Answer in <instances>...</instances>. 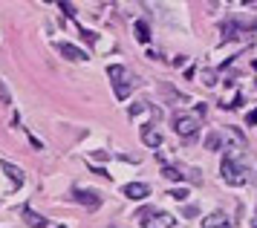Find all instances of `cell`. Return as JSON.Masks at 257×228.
Wrapping results in <instances>:
<instances>
[{
	"mask_svg": "<svg viewBox=\"0 0 257 228\" xmlns=\"http://www.w3.org/2000/svg\"><path fill=\"white\" fill-rule=\"evenodd\" d=\"M107 72H110V78H113V90H116V98H118V101H124L130 92H133V87L139 84V78H136L133 72H127V69L118 67V64H113Z\"/></svg>",
	"mask_w": 257,
	"mask_h": 228,
	"instance_id": "obj_1",
	"label": "cell"
},
{
	"mask_svg": "<svg viewBox=\"0 0 257 228\" xmlns=\"http://www.w3.org/2000/svg\"><path fill=\"white\" fill-rule=\"evenodd\" d=\"M139 225L142 228H174L176 219H174V214H168V211L145 208V211H139Z\"/></svg>",
	"mask_w": 257,
	"mask_h": 228,
	"instance_id": "obj_2",
	"label": "cell"
},
{
	"mask_svg": "<svg viewBox=\"0 0 257 228\" xmlns=\"http://www.w3.org/2000/svg\"><path fill=\"white\" fill-rule=\"evenodd\" d=\"M174 130H176L182 139H197L199 122L194 119V116H188V113H176V116H174Z\"/></svg>",
	"mask_w": 257,
	"mask_h": 228,
	"instance_id": "obj_3",
	"label": "cell"
},
{
	"mask_svg": "<svg viewBox=\"0 0 257 228\" xmlns=\"http://www.w3.org/2000/svg\"><path fill=\"white\" fill-rule=\"evenodd\" d=\"M220 173H222V179H225L228 185H243L245 182V168H237L231 156H225V159H222Z\"/></svg>",
	"mask_w": 257,
	"mask_h": 228,
	"instance_id": "obj_4",
	"label": "cell"
},
{
	"mask_svg": "<svg viewBox=\"0 0 257 228\" xmlns=\"http://www.w3.org/2000/svg\"><path fill=\"white\" fill-rule=\"evenodd\" d=\"M75 199H78L87 211H95V208L101 205V194H98V191H87V188H75Z\"/></svg>",
	"mask_w": 257,
	"mask_h": 228,
	"instance_id": "obj_5",
	"label": "cell"
},
{
	"mask_svg": "<svg viewBox=\"0 0 257 228\" xmlns=\"http://www.w3.org/2000/svg\"><path fill=\"white\" fill-rule=\"evenodd\" d=\"M121 194L127 196V199H148V194H151V185H145V182H127L124 188H121Z\"/></svg>",
	"mask_w": 257,
	"mask_h": 228,
	"instance_id": "obj_6",
	"label": "cell"
},
{
	"mask_svg": "<svg viewBox=\"0 0 257 228\" xmlns=\"http://www.w3.org/2000/svg\"><path fill=\"white\" fill-rule=\"evenodd\" d=\"M55 49H58L61 55L67 58V61H78V64H81V61H87V52H84V49H78V46L67 44V41H61V44L55 46Z\"/></svg>",
	"mask_w": 257,
	"mask_h": 228,
	"instance_id": "obj_7",
	"label": "cell"
},
{
	"mask_svg": "<svg viewBox=\"0 0 257 228\" xmlns=\"http://www.w3.org/2000/svg\"><path fill=\"white\" fill-rule=\"evenodd\" d=\"M202 228H231V219L222 211H214V214H208V217L202 219Z\"/></svg>",
	"mask_w": 257,
	"mask_h": 228,
	"instance_id": "obj_8",
	"label": "cell"
},
{
	"mask_svg": "<svg viewBox=\"0 0 257 228\" xmlns=\"http://www.w3.org/2000/svg\"><path fill=\"white\" fill-rule=\"evenodd\" d=\"M142 142H145L148 148H159V145H162V133L153 130V127H142Z\"/></svg>",
	"mask_w": 257,
	"mask_h": 228,
	"instance_id": "obj_9",
	"label": "cell"
},
{
	"mask_svg": "<svg viewBox=\"0 0 257 228\" xmlns=\"http://www.w3.org/2000/svg\"><path fill=\"white\" fill-rule=\"evenodd\" d=\"M24 219H26V225H29V228H44L49 222L47 217H41V214L32 211V208H24Z\"/></svg>",
	"mask_w": 257,
	"mask_h": 228,
	"instance_id": "obj_10",
	"label": "cell"
},
{
	"mask_svg": "<svg viewBox=\"0 0 257 228\" xmlns=\"http://www.w3.org/2000/svg\"><path fill=\"white\" fill-rule=\"evenodd\" d=\"M0 168H3V173L6 176H12L15 185H24V171L18 168V165H9V162H0Z\"/></svg>",
	"mask_w": 257,
	"mask_h": 228,
	"instance_id": "obj_11",
	"label": "cell"
},
{
	"mask_svg": "<svg viewBox=\"0 0 257 228\" xmlns=\"http://www.w3.org/2000/svg\"><path fill=\"white\" fill-rule=\"evenodd\" d=\"M133 35H136V41L148 44V41H151V26H148V21H136V26H133Z\"/></svg>",
	"mask_w": 257,
	"mask_h": 228,
	"instance_id": "obj_12",
	"label": "cell"
},
{
	"mask_svg": "<svg viewBox=\"0 0 257 228\" xmlns=\"http://www.w3.org/2000/svg\"><path fill=\"white\" fill-rule=\"evenodd\" d=\"M162 176H165V179H171V182H179V179H185V176L179 173V168H171V165H165V168H162Z\"/></svg>",
	"mask_w": 257,
	"mask_h": 228,
	"instance_id": "obj_13",
	"label": "cell"
},
{
	"mask_svg": "<svg viewBox=\"0 0 257 228\" xmlns=\"http://www.w3.org/2000/svg\"><path fill=\"white\" fill-rule=\"evenodd\" d=\"M220 145H222V142H220V136H217V133H214V136H208V142H205V148H208V150H217Z\"/></svg>",
	"mask_w": 257,
	"mask_h": 228,
	"instance_id": "obj_14",
	"label": "cell"
},
{
	"mask_svg": "<svg viewBox=\"0 0 257 228\" xmlns=\"http://www.w3.org/2000/svg\"><path fill=\"white\" fill-rule=\"evenodd\" d=\"M61 6V12H67V18H75V6L72 3H58Z\"/></svg>",
	"mask_w": 257,
	"mask_h": 228,
	"instance_id": "obj_15",
	"label": "cell"
},
{
	"mask_svg": "<svg viewBox=\"0 0 257 228\" xmlns=\"http://www.w3.org/2000/svg\"><path fill=\"white\" fill-rule=\"evenodd\" d=\"M145 107H148V104H145V101H136V104H133V107H130V116H139L142 110H145Z\"/></svg>",
	"mask_w": 257,
	"mask_h": 228,
	"instance_id": "obj_16",
	"label": "cell"
},
{
	"mask_svg": "<svg viewBox=\"0 0 257 228\" xmlns=\"http://www.w3.org/2000/svg\"><path fill=\"white\" fill-rule=\"evenodd\" d=\"M182 214H185V217H197L199 208H197V205H185V208H182Z\"/></svg>",
	"mask_w": 257,
	"mask_h": 228,
	"instance_id": "obj_17",
	"label": "cell"
},
{
	"mask_svg": "<svg viewBox=\"0 0 257 228\" xmlns=\"http://www.w3.org/2000/svg\"><path fill=\"white\" fill-rule=\"evenodd\" d=\"M171 196H174V199H185L188 191H185V188H174V191H171Z\"/></svg>",
	"mask_w": 257,
	"mask_h": 228,
	"instance_id": "obj_18",
	"label": "cell"
},
{
	"mask_svg": "<svg viewBox=\"0 0 257 228\" xmlns=\"http://www.w3.org/2000/svg\"><path fill=\"white\" fill-rule=\"evenodd\" d=\"M245 125H257V110H251V113L245 116Z\"/></svg>",
	"mask_w": 257,
	"mask_h": 228,
	"instance_id": "obj_19",
	"label": "cell"
},
{
	"mask_svg": "<svg viewBox=\"0 0 257 228\" xmlns=\"http://www.w3.org/2000/svg\"><path fill=\"white\" fill-rule=\"evenodd\" d=\"M202 78H205V87H214V72H211V69L202 75Z\"/></svg>",
	"mask_w": 257,
	"mask_h": 228,
	"instance_id": "obj_20",
	"label": "cell"
},
{
	"mask_svg": "<svg viewBox=\"0 0 257 228\" xmlns=\"http://www.w3.org/2000/svg\"><path fill=\"white\" fill-rule=\"evenodd\" d=\"M107 228H121V225H107Z\"/></svg>",
	"mask_w": 257,
	"mask_h": 228,
	"instance_id": "obj_21",
	"label": "cell"
},
{
	"mask_svg": "<svg viewBox=\"0 0 257 228\" xmlns=\"http://www.w3.org/2000/svg\"><path fill=\"white\" fill-rule=\"evenodd\" d=\"M254 29H257V21H254Z\"/></svg>",
	"mask_w": 257,
	"mask_h": 228,
	"instance_id": "obj_22",
	"label": "cell"
},
{
	"mask_svg": "<svg viewBox=\"0 0 257 228\" xmlns=\"http://www.w3.org/2000/svg\"><path fill=\"white\" fill-rule=\"evenodd\" d=\"M58 228H64V225H58Z\"/></svg>",
	"mask_w": 257,
	"mask_h": 228,
	"instance_id": "obj_23",
	"label": "cell"
}]
</instances>
